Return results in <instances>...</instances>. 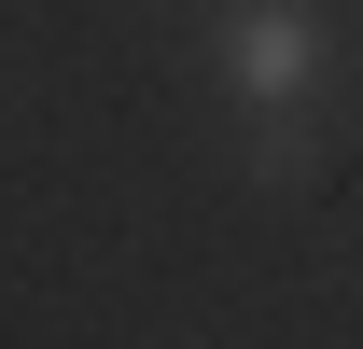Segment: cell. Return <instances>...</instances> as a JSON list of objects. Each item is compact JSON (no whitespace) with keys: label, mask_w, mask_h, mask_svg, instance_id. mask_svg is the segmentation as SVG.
I'll return each mask as SVG.
<instances>
[{"label":"cell","mask_w":363,"mask_h":349,"mask_svg":"<svg viewBox=\"0 0 363 349\" xmlns=\"http://www.w3.org/2000/svg\"><path fill=\"white\" fill-rule=\"evenodd\" d=\"M210 43L252 126H308L321 98V0H210Z\"/></svg>","instance_id":"1"}]
</instances>
